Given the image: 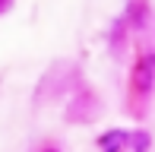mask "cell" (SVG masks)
Here are the masks:
<instances>
[{
  "label": "cell",
  "mask_w": 155,
  "mask_h": 152,
  "mask_svg": "<svg viewBox=\"0 0 155 152\" xmlns=\"http://www.w3.org/2000/svg\"><path fill=\"white\" fill-rule=\"evenodd\" d=\"M146 136H133V133H124V130H111V133H104L101 140H98V146L104 152H130V146H146Z\"/></svg>",
  "instance_id": "cell-1"
},
{
  "label": "cell",
  "mask_w": 155,
  "mask_h": 152,
  "mask_svg": "<svg viewBox=\"0 0 155 152\" xmlns=\"http://www.w3.org/2000/svg\"><path fill=\"white\" fill-rule=\"evenodd\" d=\"M152 73H155V54H146V57L136 64V70H133L136 86L143 89V92H149V89H152Z\"/></svg>",
  "instance_id": "cell-2"
},
{
  "label": "cell",
  "mask_w": 155,
  "mask_h": 152,
  "mask_svg": "<svg viewBox=\"0 0 155 152\" xmlns=\"http://www.w3.org/2000/svg\"><path fill=\"white\" fill-rule=\"evenodd\" d=\"M6 6H10V0H0V13H3V10H6Z\"/></svg>",
  "instance_id": "cell-3"
},
{
  "label": "cell",
  "mask_w": 155,
  "mask_h": 152,
  "mask_svg": "<svg viewBox=\"0 0 155 152\" xmlns=\"http://www.w3.org/2000/svg\"><path fill=\"white\" fill-rule=\"evenodd\" d=\"M48 152H54V149H48Z\"/></svg>",
  "instance_id": "cell-4"
}]
</instances>
